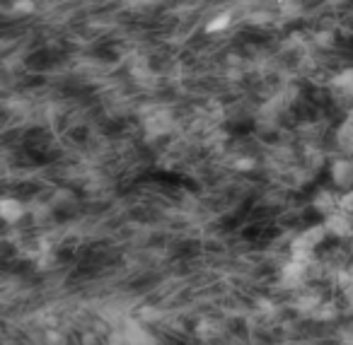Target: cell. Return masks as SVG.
I'll return each instance as SVG.
<instances>
[{"instance_id":"1","label":"cell","mask_w":353,"mask_h":345,"mask_svg":"<svg viewBox=\"0 0 353 345\" xmlns=\"http://www.w3.org/2000/svg\"><path fill=\"white\" fill-rule=\"evenodd\" d=\"M329 174L339 188H353V155H343V157L334 159Z\"/></svg>"},{"instance_id":"2","label":"cell","mask_w":353,"mask_h":345,"mask_svg":"<svg viewBox=\"0 0 353 345\" xmlns=\"http://www.w3.org/2000/svg\"><path fill=\"white\" fill-rule=\"evenodd\" d=\"M0 210H3V220H5L8 225H15L25 218L29 208H27L20 199H10V196H8V199L3 201V205H0Z\"/></svg>"},{"instance_id":"3","label":"cell","mask_w":353,"mask_h":345,"mask_svg":"<svg viewBox=\"0 0 353 345\" xmlns=\"http://www.w3.org/2000/svg\"><path fill=\"white\" fill-rule=\"evenodd\" d=\"M334 142H337L339 153L343 155H353V121H343L341 126L337 128V136H334Z\"/></svg>"},{"instance_id":"4","label":"cell","mask_w":353,"mask_h":345,"mask_svg":"<svg viewBox=\"0 0 353 345\" xmlns=\"http://www.w3.org/2000/svg\"><path fill=\"white\" fill-rule=\"evenodd\" d=\"M230 27V15H218V17H213V20L208 22V27L206 29L208 31H223V29H228Z\"/></svg>"}]
</instances>
